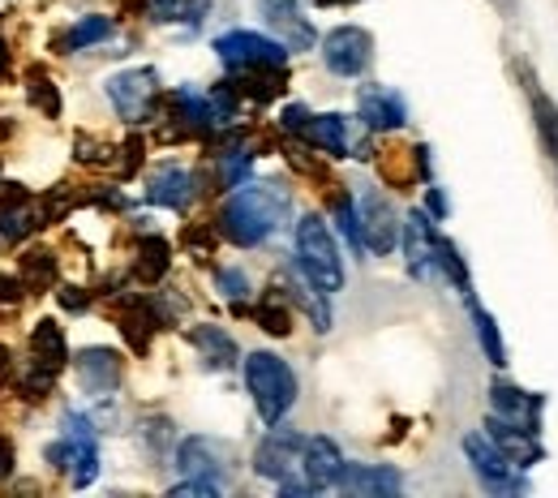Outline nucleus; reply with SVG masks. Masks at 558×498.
<instances>
[{
  "label": "nucleus",
  "mask_w": 558,
  "mask_h": 498,
  "mask_svg": "<svg viewBox=\"0 0 558 498\" xmlns=\"http://www.w3.org/2000/svg\"><path fill=\"white\" fill-rule=\"evenodd\" d=\"M310 117H314V112H310L305 104H288L279 121H283V130H288V134H305V125H310Z\"/></svg>",
  "instance_id": "72a5a7b5"
},
{
  "label": "nucleus",
  "mask_w": 558,
  "mask_h": 498,
  "mask_svg": "<svg viewBox=\"0 0 558 498\" xmlns=\"http://www.w3.org/2000/svg\"><path fill=\"white\" fill-rule=\"evenodd\" d=\"M301 456H305V438L296 429H271L263 438V447L254 451V473L276 482L283 495H310L305 473H301Z\"/></svg>",
  "instance_id": "20e7f679"
},
{
  "label": "nucleus",
  "mask_w": 558,
  "mask_h": 498,
  "mask_svg": "<svg viewBox=\"0 0 558 498\" xmlns=\"http://www.w3.org/2000/svg\"><path fill=\"white\" fill-rule=\"evenodd\" d=\"M434 263H438V271H442V276H447L451 284L460 288L464 296H473V280H469V267H464V258H460L456 241L438 236V241H434Z\"/></svg>",
  "instance_id": "393cba45"
},
{
  "label": "nucleus",
  "mask_w": 558,
  "mask_h": 498,
  "mask_svg": "<svg viewBox=\"0 0 558 498\" xmlns=\"http://www.w3.org/2000/svg\"><path fill=\"white\" fill-rule=\"evenodd\" d=\"M61 301H65L70 309H82V305H86V292L77 296V288H65V292H61Z\"/></svg>",
  "instance_id": "4c0bfd02"
},
{
  "label": "nucleus",
  "mask_w": 558,
  "mask_h": 498,
  "mask_svg": "<svg viewBox=\"0 0 558 498\" xmlns=\"http://www.w3.org/2000/svg\"><path fill=\"white\" fill-rule=\"evenodd\" d=\"M194 194H198V181H194V172L181 168V163L155 168V177H150V185H146V203L168 207V211H185V207L194 203Z\"/></svg>",
  "instance_id": "dca6fc26"
},
{
  "label": "nucleus",
  "mask_w": 558,
  "mask_h": 498,
  "mask_svg": "<svg viewBox=\"0 0 558 498\" xmlns=\"http://www.w3.org/2000/svg\"><path fill=\"white\" fill-rule=\"evenodd\" d=\"M356 207V223H361V241L369 254H391L400 245V215L391 207V198L383 190H361V198L352 203Z\"/></svg>",
  "instance_id": "423d86ee"
},
{
  "label": "nucleus",
  "mask_w": 558,
  "mask_h": 498,
  "mask_svg": "<svg viewBox=\"0 0 558 498\" xmlns=\"http://www.w3.org/2000/svg\"><path fill=\"white\" fill-rule=\"evenodd\" d=\"M31 349H35V361L39 365H48V369H61L65 365V331L52 323V318H44V323H35V331H31Z\"/></svg>",
  "instance_id": "5701e85b"
},
{
  "label": "nucleus",
  "mask_w": 558,
  "mask_h": 498,
  "mask_svg": "<svg viewBox=\"0 0 558 498\" xmlns=\"http://www.w3.org/2000/svg\"><path fill=\"white\" fill-rule=\"evenodd\" d=\"M494 9H502V13H515V0H489Z\"/></svg>",
  "instance_id": "58836bf2"
},
{
  "label": "nucleus",
  "mask_w": 558,
  "mask_h": 498,
  "mask_svg": "<svg viewBox=\"0 0 558 498\" xmlns=\"http://www.w3.org/2000/svg\"><path fill=\"white\" fill-rule=\"evenodd\" d=\"M73 369H77V387L86 391V396H108V391H117L121 387V356L112 353V349H82V353L73 356Z\"/></svg>",
  "instance_id": "2eb2a0df"
},
{
  "label": "nucleus",
  "mask_w": 558,
  "mask_h": 498,
  "mask_svg": "<svg viewBox=\"0 0 558 498\" xmlns=\"http://www.w3.org/2000/svg\"><path fill=\"white\" fill-rule=\"evenodd\" d=\"M168 271V241L163 236H146L138 245V276L142 280H159Z\"/></svg>",
  "instance_id": "bb28decb"
},
{
  "label": "nucleus",
  "mask_w": 558,
  "mask_h": 498,
  "mask_svg": "<svg viewBox=\"0 0 558 498\" xmlns=\"http://www.w3.org/2000/svg\"><path fill=\"white\" fill-rule=\"evenodd\" d=\"M336 486L349 490V495H400L404 482L391 464H344Z\"/></svg>",
  "instance_id": "aec40b11"
},
{
  "label": "nucleus",
  "mask_w": 558,
  "mask_h": 498,
  "mask_svg": "<svg viewBox=\"0 0 558 498\" xmlns=\"http://www.w3.org/2000/svg\"><path fill=\"white\" fill-rule=\"evenodd\" d=\"M489 404H494V417H502V422H511V426L529 429V434L542 429V396H529V391H520V387L494 378Z\"/></svg>",
  "instance_id": "4468645a"
},
{
  "label": "nucleus",
  "mask_w": 558,
  "mask_h": 498,
  "mask_svg": "<svg viewBox=\"0 0 558 498\" xmlns=\"http://www.w3.org/2000/svg\"><path fill=\"white\" fill-rule=\"evenodd\" d=\"M142 447H146L150 456H163V451L172 447V422H163V417L146 422V426H142Z\"/></svg>",
  "instance_id": "2f4dec72"
},
{
  "label": "nucleus",
  "mask_w": 558,
  "mask_h": 498,
  "mask_svg": "<svg viewBox=\"0 0 558 498\" xmlns=\"http://www.w3.org/2000/svg\"><path fill=\"white\" fill-rule=\"evenodd\" d=\"M215 288H219L228 301H245V296H250V276L236 271V267H219V271H215Z\"/></svg>",
  "instance_id": "c756f323"
},
{
  "label": "nucleus",
  "mask_w": 558,
  "mask_h": 498,
  "mask_svg": "<svg viewBox=\"0 0 558 498\" xmlns=\"http://www.w3.org/2000/svg\"><path fill=\"white\" fill-rule=\"evenodd\" d=\"M250 163H254V159H250V150H241V146H236V150H223V155H219V172H223V185H228V190L245 185V177H250Z\"/></svg>",
  "instance_id": "cd10ccee"
},
{
  "label": "nucleus",
  "mask_w": 558,
  "mask_h": 498,
  "mask_svg": "<svg viewBox=\"0 0 558 498\" xmlns=\"http://www.w3.org/2000/svg\"><path fill=\"white\" fill-rule=\"evenodd\" d=\"M9 473H13V447H9L4 438H0V482H4Z\"/></svg>",
  "instance_id": "e433bc0d"
},
{
  "label": "nucleus",
  "mask_w": 558,
  "mask_h": 498,
  "mask_svg": "<svg viewBox=\"0 0 558 498\" xmlns=\"http://www.w3.org/2000/svg\"><path fill=\"white\" fill-rule=\"evenodd\" d=\"M296 271L314 288H323L327 296L344 288V258L323 215H301L296 223Z\"/></svg>",
  "instance_id": "f03ea898"
},
{
  "label": "nucleus",
  "mask_w": 558,
  "mask_h": 498,
  "mask_svg": "<svg viewBox=\"0 0 558 498\" xmlns=\"http://www.w3.org/2000/svg\"><path fill=\"white\" fill-rule=\"evenodd\" d=\"M22 276H26V284L44 288L52 276H57V263H52V254H26L22 258Z\"/></svg>",
  "instance_id": "7c9ffc66"
},
{
  "label": "nucleus",
  "mask_w": 558,
  "mask_h": 498,
  "mask_svg": "<svg viewBox=\"0 0 558 498\" xmlns=\"http://www.w3.org/2000/svg\"><path fill=\"white\" fill-rule=\"evenodd\" d=\"M177 469L185 473V477H207V482H228V447L223 442H215V438H203V434H194V438H185L181 447H177Z\"/></svg>",
  "instance_id": "9b49d317"
},
{
  "label": "nucleus",
  "mask_w": 558,
  "mask_h": 498,
  "mask_svg": "<svg viewBox=\"0 0 558 498\" xmlns=\"http://www.w3.org/2000/svg\"><path fill=\"white\" fill-rule=\"evenodd\" d=\"M374 61V39L361 26H336L323 39V65L336 77H361Z\"/></svg>",
  "instance_id": "6e6552de"
},
{
  "label": "nucleus",
  "mask_w": 558,
  "mask_h": 498,
  "mask_svg": "<svg viewBox=\"0 0 558 498\" xmlns=\"http://www.w3.org/2000/svg\"><path fill=\"white\" fill-rule=\"evenodd\" d=\"M263 17H267V26L279 35V44L288 48V52H305V48H314V26L305 22V13H301V0H263Z\"/></svg>",
  "instance_id": "ddd939ff"
},
{
  "label": "nucleus",
  "mask_w": 558,
  "mask_h": 498,
  "mask_svg": "<svg viewBox=\"0 0 558 498\" xmlns=\"http://www.w3.org/2000/svg\"><path fill=\"white\" fill-rule=\"evenodd\" d=\"M318 4H349V0H318Z\"/></svg>",
  "instance_id": "ea45409f"
},
{
  "label": "nucleus",
  "mask_w": 558,
  "mask_h": 498,
  "mask_svg": "<svg viewBox=\"0 0 558 498\" xmlns=\"http://www.w3.org/2000/svg\"><path fill=\"white\" fill-rule=\"evenodd\" d=\"M190 344L203 353L207 369H232V365H236V340H232L228 331L210 327V323H203V327L190 331Z\"/></svg>",
  "instance_id": "4be33fe9"
},
{
  "label": "nucleus",
  "mask_w": 558,
  "mask_h": 498,
  "mask_svg": "<svg viewBox=\"0 0 558 498\" xmlns=\"http://www.w3.org/2000/svg\"><path fill=\"white\" fill-rule=\"evenodd\" d=\"M520 77H524V86H529V104H533V121H537V138H542V155L550 159V168H555L558 177V104L533 82V73L520 65Z\"/></svg>",
  "instance_id": "6ab92c4d"
},
{
  "label": "nucleus",
  "mask_w": 558,
  "mask_h": 498,
  "mask_svg": "<svg viewBox=\"0 0 558 498\" xmlns=\"http://www.w3.org/2000/svg\"><path fill=\"white\" fill-rule=\"evenodd\" d=\"M112 17H104V13H90V17H77L70 26V35H65V48L70 52H82V48H90V44H104V39H112Z\"/></svg>",
  "instance_id": "b1692460"
},
{
  "label": "nucleus",
  "mask_w": 558,
  "mask_h": 498,
  "mask_svg": "<svg viewBox=\"0 0 558 498\" xmlns=\"http://www.w3.org/2000/svg\"><path fill=\"white\" fill-rule=\"evenodd\" d=\"M219 61L232 73H254V70H283L288 65V48L279 39L254 35V31H228L215 39Z\"/></svg>",
  "instance_id": "39448f33"
},
{
  "label": "nucleus",
  "mask_w": 558,
  "mask_h": 498,
  "mask_svg": "<svg viewBox=\"0 0 558 498\" xmlns=\"http://www.w3.org/2000/svg\"><path fill=\"white\" fill-rule=\"evenodd\" d=\"M288 211H292V198L283 185H236L219 211V232L232 245L254 250L288 219Z\"/></svg>",
  "instance_id": "f257e3e1"
},
{
  "label": "nucleus",
  "mask_w": 558,
  "mask_h": 498,
  "mask_svg": "<svg viewBox=\"0 0 558 498\" xmlns=\"http://www.w3.org/2000/svg\"><path fill=\"white\" fill-rule=\"evenodd\" d=\"M108 99H112V108H117L121 121H130V125L150 121L155 99H159V73L155 70L112 73V77H108Z\"/></svg>",
  "instance_id": "0eeeda50"
},
{
  "label": "nucleus",
  "mask_w": 558,
  "mask_h": 498,
  "mask_svg": "<svg viewBox=\"0 0 558 498\" xmlns=\"http://www.w3.org/2000/svg\"><path fill=\"white\" fill-rule=\"evenodd\" d=\"M185 0H150V22H181Z\"/></svg>",
  "instance_id": "f704fd0d"
},
{
  "label": "nucleus",
  "mask_w": 558,
  "mask_h": 498,
  "mask_svg": "<svg viewBox=\"0 0 558 498\" xmlns=\"http://www.w3.org/2000/svg\"><path fill=\"white\" fill-rule=\"evenodd\" d=\"M400 236H404V258H409V271H413L417 280H429V276L438 271V263H434V241H438V232H434V223H429V211H409V215H404Z\"/></svg>",
  "instance_id": "f3484780"
},
{
  "label": "nucleus",
  "mask_w": 558,
  "mask_h": 498,
  "mask_svg": "<svg viewBox=\"0 0 558 498\" xmlns=\"http://www.w3.org/2000/svg\"><path fill=\"white\" fill-rule=\"evenodd\" d=\"M258 323H263V331H271V336H288V331H292V314H288V305H283L279 296H267V301L258 305Z\"/></svg>",
  "instance_id": "c85d7f7f"
},
{
  "label": "nucleus",
  "mask_w": 558,
  "mask_h": 498,
  "mask_svg": "<svg viewBox=\"0 0 558 498\" xmlns=\"http://www.w3.org/2000/svg\"><path fill=\"white\" fill-rule=\"evenodd\" d=\"M301 138H310L314 146H323L327 155H336V159H344L352 146H349V117H340V112H323V117H310V125H305V134Z\"/></svg>",
  "instance_id": "412c9836"
},
{
  "label": "nucleus",
  "mask_w": 558,
  "mask_h": 498,
  "mask_svg": "<svg viewBox=\"0 0 558 498\" xmlns=\"http://www.w3.org/2000/svg\"><path fill=\"white\" fill-rule=\"evenodd\" d=\"M245 387L254 396V409L267 426H279L288 409L296 404V374L292 365L276 353H250L245 356Z\"/></svg>",
  "instance_id": "7ed1b4c3"
},
{
  "label": "nucleus",
  "mask_w": 558,
  "mask_h": 498,
  "mask_svg": "<svg viewBox=\"0 0 558 498\" xmlns=\"http://www.w3.org/2000/svg\"><path fill=\"white\" fill-rule=\"evenodd\" d=\"M489 442L515 464V469H533L537 460H542V447H537V434H529V429H520V426H511V422H502V417H494L489 413Z\"/></svg>",
  "instance_id": "a211bd4d"
},
{
  "label": "nucleus",
  "mask_w": 558,
  "mask_h": 498,
  "mask_svg": "<svg viewBox=\"0 0 558 498\" xmlns=\"http://www.w3.org/2000/svg\"><path fill=\"white\" fill-rule=\"evenodd\" d=\"M425 211H429V215H438V219H442V215H447V194H442V190H438V185H434V190H429V194H425Z\"/></svg>",
  "instance_id": "c9c22d12"
},
{
  "label": "nucleus",
  "mask_w": 558,
  "mask_h": 498,
  "mask_svg": "<svg viewBox=\"0 0 558 498\" xmlns=\"http://www.w3.org/2000/svg\"><path fill=\"white\" fill-rule=\"evenodd\" d=\"M356 112H361L365 130H374V134H387V130H404L409 125V104L391 86H361L356 90Z\"/></svg>",
  "instance_id": "9d476101"
},
{
  "label": "nucleus",
  "mask_w": 558,
  "mask_h": 498,
  "mask_svg": "<svg viewBox=\"0 0 558 498\" xmlns=\"http://www.w3.org/2000/svg\"><path fill=\"white\" fill-rule=\"evenodd\" d=\"M464 456L473 464V473L482 477V486L494 495H511V490H524V482L515 477V464L489 442V434H464Z\"/></svg>",
  "instance_id": "1a4fd4ad"
},
{
  "label": "nucleus",
  "mask_w": 558,
  "mask_h": 498,
  "mask_svg": "<svg viewBox=\"0 0 558 498\" xmlns=\"http://www.w3.org/2000/svg\"><path fill=\"white\" fill-rule=\"evenodd\" d=\"M223 490L219 482H207V477H185L181 486H172V498H215Z\"/></svg>",
  "instance_id": "473e14b6"
},
{
  "label": "nucleus",
  "mask_w": 558,
  "mask_h": 498,
  "mask_svg": "<svg viewBox=\"0 0 558 498\" xmlns=\"http://www.w3.org/2000/svg\"><path fill=\"white\" fill-rule=\"evenodd\" d=\"M469 309H473V327H477V340H482V349H486V356H489V365L494 369H502L507 365V349H502V336H498V323L489 318L486 309L469 296Z\"/></svg>",
  "instance_id": "a878e982"
},
{
  "label": "nucleus",
  "mask_w": 558,
  "mask_h": 498,
  "mask_svg": "<svg viewBox=\"0 0 558 498\" xmlns=\"http://www.w3.org/2000/svg\"><path fill=\"white\" fill-rule=\"evenodd\" d=\"M301 473H305V486L310 495L314 490H331L344 473V456L336 447V438L318 434V438H305V456H301Z\"/></svg>",
  "instance_id": "f8f14e48"
}]
</instances>
